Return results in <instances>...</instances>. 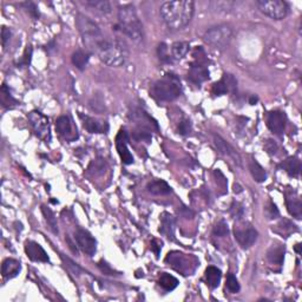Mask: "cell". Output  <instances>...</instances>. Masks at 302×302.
<instances>
[{
	"label": "cell",
	"mask_w": 302,
	"mask_h": 302,
	"mask_svg": "<svg viewBox=\"0 0 302 302\" xmlns=\"http://www.w3.org/2000/svg\"><path fill=\"white\" fill-rule=\"evenodd\" d=\"M195 2L190 0L165 1L159 8L162 19L170 30L177 31L185 27L193 19Z\"/></svg>",
	"instance_id": "6da1fadb"
},
{
	"label": "cell",
	"mask_w": 302,
	"mask_h": 302,
	"mask_svg": "<svg viewBox=\"0 0 302 302\" xmlns=\"http://www.w3.org/2000/svg\"><path fill=\"white\" fill-rule=\"evenodd\" d=\"M115 30L123 32L132 42H143V25L138 18L133 5H123L118 8V25L116 26Z\"/></svg>",
	"instance_id": "7a4b0ae2"
},
{
	"label": "cell",
	"mask_w": 302,
	"mask_h": 302,
	"mask_svg": "<svg viewBox=\"0 0 302 302\" xmlns=\"http://www.w3.org/2000/svg\"><path fill=\"white\" fill-rule=\"evenodd\" d=\"M76 25H77L78 31H79L80 36L83 38L84 44L86 46V50L90 53L97 54L98 50L101 46L104 44L106 40V37L104 36L103 32L92 19L89 17L84 16V14L79 13L76 19Z\"/></svg>",
	"instance_id": "3957f363"
},
{
	"label": "cell",
	"mask_w": 302,
	"mask_h": 302,
	"mask_svg": "<svg viewBox=\"0 0 302 302\" xmlns=\"http://www.w3.org/2000/svg\"><path fill=\"white\" fill-rule=\"evenodd\" d=\"M97 56L106 65L118 68L126 62L129 57V50L124 40L118 39V38H112V39L106 38L104 44L98 50Z\"/></svg>",
	"instance_id": "277c9868"
},
{
	"label": "cell",
	"mask_w": 302,
	"mask_h": 302,
	"mask_svg": "<svg viewBox=\"0 0 302 302\" xmlns=\"http://www.w3.org/2000/svg\"><path fill=\"white\" fill-rule=\"evenodd\" d=\"M182 94L181 80L174 74H167L152 85L151 95L158 101H170L176 100Z\"/></svg>",
	"instance_id": "5b68a950"
},
{
	"label": "cell",
	"mask_w": 302,
	"mask_h": 302,
	"mask_svg": "<svg viewBox=\"0 0 302 302\" xmlns=\"http://www.w3.org/2000/svg\"><path fill=\"white\" fill-rule=\"evenodd\" d=\"M231 37H233V30H231L230 26L221 24L209 28L203 36V39L207 44L211 45L213 48L219 49V50H225L230 43Z\"/></svg>",
	"instance_id": "8992f818"
},
{
	"label": "cell",
	"mask_w": 302,
	"mask_h": 302,
	"mask_svg": "<svg viewBox=\"0 0 302 302\" xmlns=\"http://www.w3.org/2000/svg\"><path fill=\"white\" fill-rule=\"evenodd\" d=\"M256 5L261 12L275 20H281L287 17L289 10L288 5L283 0H258Z\"/></svg>",
	"instance_id": "52a82bcc"
},
{
	"label": "cell",
	"mask_w": 302,
	"mask_h": 302,
	"mask_svg": "<svg viewBox=\"0 0 302 302\" xmlns=\"http://www.w3.org/2000/svg\"><path fill=\"white\" fill-rule=\"evenodd\" d=\"M234 235L237 243L241 246V248L249 249L256 242L257 240V231L256 229L252 228L251 225L245 222H237L234 226Z\"/></svg>",
	"instance_id": "ba28073f"
},
{
	"label": "cell",
	"mask_w": 302,
	"mask_h": 302,
	"mask_svg": "<svg viewBox=\"0 0 302 302\" xmlns=\"http://www.w3.org/2000/svg\"><path fill=\"white\" fill-rule=\"evenodd\" d=\"M27 118L38 137L44 139L46 142L50 141L51 132L48 117H45V116L39 111H32Z\"/></svg>",
	"instance_id": "9c48e42d"
},
{
	"label": "cell",
	"mask_w": 302,
	"mask_h": 302,
	"mask_svg": "<svg viewBox=\"0 0 302 302\" xmlns=\"http://www.w3.org/2000/svg\"><path fill=\"white\" fill-rule=\"evenodd\" d=\"M75 240L80 251L89 256H94L96 251H97V242L89 231L80 228L77 229L75 233Z\"/></svg>",
	"instance_id": "30bf717a"
},
{
	"label": "cell",
	"mask_w": 302,
	"mask_h": 302,
	"mask_svg": "<svg viewBox=\"0 0 302 302\" xmlns=\"http://www.w3.org/2000/svg\"><path fill=\"white\" fill-rule=\"evenodd\" d=\"M194 57H195L196 62L191 64L188 72V78L190 79V82L200 85L201 83L209 79V70L207 65L203 63L201 56H195V54H194Z\"/></svg>",
	"instance_id": "8fae6325"
},
{
	"label": "cell",
	"mask_w": 302,
	"mask_h": 302,
	"mask_svg": "<svg viewBox=\"0 0 302 302\" xmlns=\"http://www.w3.org/2000/svg\"><path fill=\"white\" fill-rule=\"evenodd\" d=\"M127 143H129V136L127 132L124 129L120 130V132L116 136V149L118 151V155L124 164H132L133 163V156L130 152L129 148H127Z\"/></svg>",
	"instance_id": "7c38bea8"
},
{
	"label": "cell",
	"mask_w": 302,
	"mask_h": 302,
	"mask_svg": "<svg viewBox=\"0 0 302 302\" xmlns=\"http://www.w3.org/2000/svg\"><path fill=\"white\" fill-rule=\"evenodd\" d=\"M237 88V82L230 74H225L222 78L213 85V94L215 96H223L226 94H235Z\"/></svg>",
	"instance_id": "4fadbf2b"
},
{
	"label": "cell",
	"mask_w": 302,
	"mask_h": 302,
	"mask_svg": "<svg viewBox=\"0 0 302 302\" xmlns=\"http://www.w3.org/2000/svg\"><path fill=\"white\" fill-rule=\"evenodd\" d=\"M286 123L287 117L284 112L278 111V110H274L268 113L267 117V126L274 135L281 136L286 130Z\"/></svg>",
	"instance_id": "5bb4252c"
},
{
	"label": "cell",
	"mask_w": 302,
	"mask_h": 302,
	"mask_svg": "<svg viewBox=\"0 0 302 302\" xmlns=\"http://www.w3.org/2000/svg\"><path fill=\"white\" fill-rule=\"evenodd\" d=\"M167 262H169L177 272H181L184 275H189V273L193 272V269H190V257L183 252H169L167 256Z\"/></svg>",
	"instance_id": "9a60e30c"
},
{
	"label": "cell",
	"mask_w": 302,
	"mask_h": 302,
	"mask_svg": "<svg viewBox=\"0 0 302 302\" xmlns=\"http://www.w3.org/2000/svg\"><path fill=\"white\" fill-rule=\"evenodd\" d=\"M56 127L58 133L65 138L66 141L72 142L78 138V133L75 132L72 121L69 116H60V117H58V120L56 121Z\"/></svg>",
	"instance_id": "2e32d148"
},
{
	"label": "cell",
	"mask_w": 302,
	"mask_h": 302,
	"mask_svg": "<svg viewBox=\"0 0 302 302\" xmlns=\"http://www.w3.org/2000/svg\"><path fill=\"white\" fill-rule=\"evenodd\" d=\"M25 252L27 257L34 262H49L50 260L44 248L34 241H26Z\"/></svg>",
	"instance_id": "e0dca14e"
},
{
	"label": "cell",
	"mask_w": 302,
	"mask_h": 302,
	"mask_svg": "<svg viewBox=\"0 0 302 302\" xmlns=\"http://www.w3.org/2000/svg\"><path fill=\"white\" fill-rule=\"evenodd\" d=\"M287 210L295 219L300 220L302 217V202L300 196L294 190H288L286 193Z\"/></svg>",
	"instance_id": "ac0fdd59"
},
{
	"label": "cell",
	"mask_w": 302,
	"mask_h": 302,
	"mask_svg": "<svg viewBox=\"0 0 302 302\" xmlns=\"http://www.w3.org/2000/svg\"><path fill=\"white\" fill-rule=\"evenodd\" d=\"M176 230V219L169 213H163L161 216V226L159 233L164 235L168 240H175Z\"/></svg>",
	"instance_id": "d6986e66"
},
{
	"label": "cell",
	"mask_w": 302,
	"mask_h": 302,
	"mask_svg": "<svg viewBox=\"0 0 302 302\" xmlns=\"http://www.w3.org/2000/svg\"><path fill=\"white\" fill-rule=\"evenodd\" d=\"M131 118L138 124V129L147 130V131H149V129H152V126L155 127L156 130L158 129L156 121H153L147 112L141 109L133 110L131 112Z\"/></svg>",
	"instance_id": "ffe728a7"
},
{
	"label": "cell",
	"mask_w": 302,
	"mask_h": 302,
	"mask_svg": "<svg viewBox=\"0 0 302 302\" xmlns=\"http://www.w3.org/2000/svg\"><path fill=\"white\" fill-rule=\"evenodd\" d=\"M214 143H215V147L217 148V150H219L222 155L228 156V157H230L231 159H233L237 165H241L240 155L236 152V150H235L230 144L226 143L225 139H223L222 137H220L219 135H215Z\"/></svg>",
	"instance_id": "44dd1931"
},
{
	"label": "cell",
	"mask_w": 302,
	"mask_h": 302,
	"mask_svg": "<svg viewBox=\"0 0 302 302\" xmlns=\"http://www.w3.org/2000/svg\"><path fill=\"white\" fill-rule=\"evenodd\" d=\"M80 118L83 120V126L90 133H105L109 130V126L106 122L98 121L90 116L80 115Z\"/></svg>",
	"instance_id": "7402d4cb"
},
{
	"label": "cell",
	"mask_w": 302,
	"mask_h": 302,
	"mask_svg": "<svg viewBox=\"0 0 302 302\" xmlns=\"http://www.w3.org/2000/svg\"><path fill=\"white\" fill-rule=\"evenodd\" d=\"M22 266H20L19 261L14 260V258H6L2 262L1 266V274L5 278H13L19 274Z\"/></svg>",
	"instance_id": "603a6c76"
},
{
	"label": "cell",
	"mask_w": 302,
	"mask_h": 302,
	"mask_svg": "<svg viewBox=\"0 0 302 302\" xmlns=\"http://www.w3.org/2000/svg\"><path fill=\"white\" fill-rule=\"evenodd\" d=\"M280 167L292 177H298L300 175L301 171V162L298 157H288L284 159L282 163L280 164Z\"/></svg>",
	"instance_id": "cb8c5ba5"
},
{
	"label": "cell",
	"mask_w": 302,
	"mask_h": 302,
	"mask_svg": "<svg viewBox=\"0 0 302 302\" xmlns=\"http://www.w3.org/2000/svg\"><path fill=\"white\" fill-rule=\"evenodd\" d=\"M147 189L152 195H168L171 193L170 185L163 179H153L149 182Z\"/></svg>",
	"instance_id": "d4e9b609"
},
{
	"label": "cell",
	"mask_w": 302,
	"mask_h": 302,
	"mask_svg": "<svg viewBox=\"0 0 302 302\" xmlns=\"http://www.w3.org/2000/svg\"><path fill=\"white\" fill-rule=\"evenodd\" d=\"M205 281H207V284L210 287L211 289H215L219 287V284L221 282V277H222V272L220 271L217 267L214 266H209L207 269H205Z\"/></svg>",
	"instance_id": "484cf974"
},
{
	"label": "cell",
	"mask_w": 302,
	"mask_h": 302,
	"mask_svg": "<svg viewBox=\"0 0 302 302\" xmlns=\"http://www.w3.org/2000/svg\"><path fill=\"white\" fill-rule=\"evenodd\" d=\"M90 56H91V53L88 50L84 51L79 49V50L74 52V54H72V63H74V65L78 70L83 71L86 68V65H88Z\"/></svg>",
	"instance_id": "4316f807"
},
{
	"label": "cell",
	"mask_w": 302,
	"mask_h": 302,
	"mask_svg": "<svg viewBox=\"0 0 302 302\" xmlns=\"http://www.w3.org/2000/svg\"><path fill=\"white\" fill-rule=\"evenodd\" d=\"M190 45L187 42H176L171 45V58L179 60L187 56Z\"/></svg>",
	"instance_id": "83f0119b"
},
{
	"label": "cell",
	"mask_w": 302,
	"mask_h": 302,
	"mask_svg": "<svg viewBox=\"0 0 302 302\" xmlns=\"http://www.w3.org/2000/svg\"><path fill=\"white\" fill-rule=\"evenodd\" d=\"M158 284L167 292H171L178 286V280L173 275L168 274V273H162L158 278Z\"/></svg>",
	"instance_id": "f1b7e54d"
},
{
	"label": "cell",
	"mask_w": 302,
	"mask_h": 302,
	"mask_svg": "<svg viewBox=\"0 0 302 302\" xmlns=\"http://www.w3.org/2000/svg\"><path fill=\"white\" fill-rule=\"evenodd\" d=\"M249 170H251L252 178L257 183H262L267 179L266 170H264L255 159H252V161L249 162Z\"/></svg>",
	"instance_id": "f546056e"
},
{
	"label": "cell",
	"mask_w": 302,
	"mask_h": 302,
	"mask_svg": "<svg viewBox=\"0 0 302 302\" xmlns=\"http://www.w3.org/2000/svg\"><path fill=\"white\" fill-rule=\"evenodd\" d=\"M84 4L103 14L111 12V4L106 0H86Z\"/></svg>",
	"instance_id": "4dcf8cb0"
},
{
	"label": "cell",
	"mask_w": 302,
	"mask_h": 302,
	"mask_svg": "<svg viewBox=\"0 0 302 302\" xmlns=\"http://www.w3.org/2000/svg\"><path fill=\"white\" fill-rule=\"evenodd\" d=\"M284 257V248L283 247H272L271 251L268 252V260L273 264L282 266Z\"/></svg>",
	"instance_id": "1f68e13d"
},
{
	"label": "cell",
	"mask_w": 302,
	"mask_h": 302,
	"mask_svg": "<svg viewBox=\"0 0 302 302\" xmlns=\"http://www.w3.org/2000/svg\"><path fill=\"white\" fill-rule=\"evenodd\" d=\"M0 97H1V104L2 106L6 107V109H12L18 104V101H17L14 98L12 97V95H11L10 90L6 86V84H2L1 86V91H0Z\"/></svg>",
	"instance_id": "d6a6232c"
},
{
	"label": "cell",
	"mask_w": 302,
	"mask_h": 302,
	"mask_svg": "<svg viewBox=\"0 0 302 302\" xmlns=\"http://www.w3.org/2000/svg\"><path fill=\"white\" fill-rule=\"evenodd\" d=\"M42 213H43V215H44V219L46 221V223H48L49 229H50V230L54 235H58L57 219H56V216H54V214L52 213L51 209H49L48 207H45V205H43V207H42Z\"/></svg>",
	"instance_id": "836d02e7"
},
{
	"label": "cell",
	"mask_w": 302,
	"mask_h": 302,
	"mask_svg": "<svg viewBox=\"0 0 302 302\" xmlns=\"http://www.w3.org/2000/svg\"><path fill=\"white\" fill-rule=\"evenodd\" d=\"M157 53H158L159 59H161L162 62H164V63L173 62V58H171L170 53H169V48H168V45L165 44V43H161V44L158 45Z\"/></svg>",
	"instance_id": "e575fe53"
},
{
	"label": "cell",
	"mask_w": 302,
	"mask_h": 302,
	"mask_svg": "<svg viewBox=\"0 0 302 302\" xmlns=\"http://www.w3.org/2000/svg\"><path fill=\"white\" fill-rule=\"evenodd\" d=\"M228 234H229V229H228V226H226V221L221 220L220 222L214 226L213 235L216 237H225Z\"/></svg>",
	"instance_id": "d590c367"
},
{
	"label": "cell",
	"mask_w": 302,
	"mask_h": 302,
	"mask_svg": "<svg viewBox=\"0 0 302 302\" xmlns=\"http://www.w3.org/2000/svg\"><path fill=\"white\" fill-rule=\"evenodd\" d=\"M226 289H228L230 293H233V294L240 292V283L233 274H228V277H226Z\"/></svg>",
	"instance_id": "8d00e7d4"
},
{
	"label": "cell",
	"mask_w": 302,
	"mask_h": 302,
	"mask_svg": "<svg viewBox=\"0 0 302 302\" xmlns=\"http://www.w3.org/2000/svg\"><path fill=\"white\" fill-rule=\"evenodd\" d=\"M31 58H32V46H27V48L25 49L23 57L20 58L18 66H20V68H26V66H28L31 63Z\"/></svg>",
	"instance_id": "74e56055"
},
{
	"label": "cell",
	"mask_w": 302,
	"mask_h": 302,
	"mask_svg": "<svg viewBox=\"0 0 302 302\" xmlns=\"http://www.w3.org/2000/svg\"><path fill=\"white\" fill-rule=\"evenodd\" d=\"M230 215L234 217V219L241 220L243 216V207L240 204L239 202H233L230 207Z\"/></svg>",
	"instance_id": "f35d334b"
},
{
	"label": "cell",
	"mask_w": 302,
	"mask_h": 302,
	"mask_svg": "<svg viewBox=\"0 0 302 302\" xmlns=\"http://www.w3.org/2000/svg\"><path fill=\"white\" fill-rule=\"evenodd\" d=\"M104 169H105V162H104L101 158H98V159H96V161L92 162V163L90 164V168H89V170L94 171L95 174L104 173Z\"/></svg>",
	"instance_id": "ab89813d"
},
{
	"label": "cell",
	"mask_w": 302,
	"mask_h": 302,
	"mask_svg": "<svg viewBox=\"0 0 302 302\" xmlns=\"http://www.w3.org/2000/svg\"><path fill=\"white\" fill-rule=\"evenodd\" d=\"M23 6H24L26 10H27V12L31 14L33 18H39V11H38L37 5L34 4V2L32 1H27V2H23Z\"/></svg>",
	"instance_id": "60d3db41"
},
{
	"label": "cell",
	"mask_w": 302,
	"mask_h": 302,
	"mask_svg": "<svg viewBox=\"0 0 302 302\" xmlns=\"http://www.w3.org/2000/svg\"><path fill=\"white\" fill-rule=\"evenodd\" d=\"M177 130H178V133L182 136L188 135V133H190L191 131V126H190V122L188 120H183L179 122L178 126H177Z\"/></svg>",
	"instance_id": "b9f144b4"
},
{
	"label": "cell",
	"mask_w": 302,
	"mask_h": 302,
	"mask_svg": "<svg viewBox=\"0 0 302 302\" xmlns=\"http://www.w3.org/2000/svg\"><path fill=\"white\" fill-rule=\"evenodd\" d=\"M266 214H267V216H268V219H277V217L278 216V210H277V205L273 204L272 202L269 203L268 207L266 208Z\"/></svg>",
	"instance_id": "7bdbcfd3"
},
{
	"label": "cell",
	"mask_w": 302,
	"mask_h": 302,
	"mask_svg": "<svg viewBox=\"0 0 302 302\" xmlns=\"http://www.w3.org/2000/svg\"><path fill=\"white\" fill-rule=\"evenodd\" d=\"M98 268H100L101 272L104 273L105 275H116V272L113 271L109 264L104 262V261H101V262L98 263Z\"/></svg>",
	"instance_id": "ee69618b"
},
{
	"label": "cell",
	"mask_w": 302,
	"mask_h": 302,
	"mask_svg": "<svg viewBox=\"0 0 302 302\" xmlns=\"http://www.w3.org/2000/svg\"><path fill=\"white\" fill-rule=\"evenodd\" d=\"M11 36H12V32H11L10 28H7L6 26H2L1 27V43L4 48L6 46L7 40H10Z\"/></svg>",
	"instance_id": "f6af8a7d"
},
{
	"label": "cell",
	"mask_w": 302,
	"mask_h": 302,
	"mask_svg": "<svg viewBox=\"0 0 302 302\" xmlns=\"http://www.w3.org/2000/svg\"><path fill=\"white\" fill-rule=\"evenodd\" d=\"M277 149V145L275 143L274 141H272V139H268L266 143V150L268 151L269 153H275V151Z\"/></svg>",
	"instance_id": "bcb514c9"
},
{
	"label": "cell",
	"mask_w": 302,
	"mask_h": 302,
	"mask_svg": "<svg viewBox=\"0 0 302 302\" xmlns=\"http://www.w3.org/2000/svg\"><path fill=\"white\" fill-rule=\"evenodd\" d=\"M65 240H66V242H68V245H69V248H70V249H71V251H72V252H74V254H76V255H77V254H78V249H77V248H76L75 243H74V242H72V241H71V239H70V237L68 236V235H66Z\"/></svg>",
	"instance_id": "7dc6e473"
},
{
	"label": "cell",
	"mask_w": 302,
	"mask_h": 302,
	"mask_svg": "<svg viewBox=\"0 0 302 302\" xmlns=\"http://www.w3.org/2000/svg\"><path fill=\"white\" fill-rule=\"evenodd\" d=\"M151 249H152V251L155 252V254L157 255V256H158V254H159V249H161V246L158 245V243H157V241H152V243H151Z\"/></svg>",
	"instance_id": "c3c4849f"
},
{
	"label": "cell",
	"mask_w": 302,
	"mask_h": 302,
	"mask_svg": "<svg viewBox=\"0 0 302 302\" xmlns=\"http://www.w3.org/2000/svg\"><path fill=\"white\" fill-rule=\"evenodd\" d=\"M234 193L235 194L242 193V188H241L240 184H237V183H235V184H234Z\"/></svg>",
	"instance_id": "681fc988"
},
{
	"label": "cell",
	"mask_w": 302,
	"mask_h": 302,
	"mask_svg": "<svg viewBox=\"0 0 302 302\" xmlns=\"http://www.w3.org/2000/svg\"><path fill=\"white\" fill-rule=\"evenodd\" d=\"M257 97H255V96H252L251 97V100H249V104H251V105H255V104L257 103Z\"/></svg>",
	"instance_id": "f907efd6"
},
{
	"label": "cell",
	"mask_w": 302,
	"mask_h": 302,
	"mask_svg": "<svg viewBox=\"0 0 302 302\" xmlns=\"http://www.w3.org/2000/svg\"><path fill=\"white\" fill-rule=\"evenodd\" d=\"M300 247H301V245H296V247H295V251H296V252H298V254H300Z\"/></svg>",
	"instance_id": "816d5d0a"
}]
</instances>
